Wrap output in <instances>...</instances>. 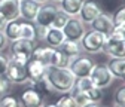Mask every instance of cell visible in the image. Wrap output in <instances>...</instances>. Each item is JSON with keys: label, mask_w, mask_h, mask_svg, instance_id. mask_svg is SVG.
<instances>
[{"label": "cell", "mask_w": 125, "mask_h": 107, "mask_svg": "<svg viewBox=\"0 0 125 107\" xmlns=\"http://www.w3.org/2000/svg\"><path fill=\"white\" fill-rule=\"evenodd\" d=\"M39 8L40 3H37L36 0H22L20 2V17H22L28 22H34Z\"/></svg>", "instance_id": "13"}, {"label": "cell", "mask_w": 125, "mask_h": 107, "mask_svg": "<svg viewBox=\"0 0 125 107\" xmlns=\"http://www.w3.org/2000/svg\"><path fill=\"white\" fill-rule=\"evenodd\" d=\"M115 104L125 106V85L119 86L115 92Z\"/></svg>", "instance_id": "30"}, {"label": "cell", "mask_w": 125, "mask_h": 107, "mask_svg": "<svg viewBox=\"0 0 125 107\" xmlns=\"http://www.w3.org/2000/svg\"><path fill=\"white\" fill-rule=\"evenodd\" d=\"M54 49L55 48H51V46H42V48H34L33 54H31L30 59H34V61H39L43 66L49 67L51 66V58H52V54H54Z\"/></svg>", "instance_id": "17"}, {"label": "cell", "mask_w": 125, "mask_h": 107, "mask_svg": "<svg viewBox=\"0 0 125 107\" xmlns=\"http://www.w3.org/2000/svg\"><path fill=\"white\" fill-rule=\"evenodd\" d=\"M100 107H101V106H100Z\"/></svg>", "instance_id": "43"}, {"label": "cell", "mask_w": 125, "mask_h": 107, "mask_svg": "<svg viewBox=\"0 0 125 107\" xmlns=\"http://www.w3.org/2000/svg\"><path fill=\"white\" fill-rule=\"evenodd\" d=\"M124 21H125V5L121 6L115 12V15H113V22H115V25L119 24V22H124Z\"/></svg>", "instance_id": "31"}, {"label": "cell", "mask_w": 125, "mask_h": 107, "mask_svg": "<svg viewBox=\"0 0 125 107\" xmlns=\"http://www.w3.org/2000/svg\"><path fill=\"white\" fill-rule=\"evenodd\" d=\"M85 95L88 98L89 103H100L103 100V92H101V89L100 88H95V86H92L89 88L88 91H85Z\"/></svg>", "instance_id": "26"}, {"label": "cell", "mask_w": 125, "mask_h": 107, "mask_svg": "<svg viewBox=\"0 0 125 107\" xmlns=\"http://www.w3.org/2000/svg\"><path fill=\"white\" fill-rule=\"evenodd\" d=\"M30 83H31V86H33L36 91H39L42 95H48V94H52L54 92L51 83L46 80V78H43L40 80H36V82H30Z\"/></svg>", "instance_id": "24"}, {"label": "cell", "mask_w": 125, "mask_h": 107, "mask_svg": "<svg viewBox=\"0 0 125 107\" xmlns=\"http://www.w3.org/2000/svg\"><path fill=\"white\" fill-rule=\"evenodd\" d=\"M18 2H22V0H18Z\"/></svg>", "instance_id": "42"}, {"label": "cell", "mask_w": 125, "mask_h": 107, "mask_svg": "<svg viewBox=\"0 0 125 107\" xmlns=\"http://www.w3.org/2000/svg\"><path fill=\"white\" fill-rule=\"evenodd\" d=\"M58 10L60 9H58V6L55 3H42L40 8H39V12H37V17H36L34 22L39 24V25L49 27Z\"/></svg>", "instance_id": "11"}, {"label": "cell", "mask_w": 125, "mask_h": 107, "mask_svg": "<svg viewBox=\"0 0 125 107\" xmlns=\"http://www.w3.org/2000/svg\"><path fill=\"white\" fill-rule=\"evenodd\" d=\"M64 40H66V36H64V33H62V30L54 28V27L48 28V33H46V37H45V42L48 43V46L60 48V45Z\"/></svg>", "instance_id": "18"}, {"label": "cell", "mask_w": 125, "mask_h": 107, "mask_svg": "<svg viewBox=\"0 0 125 107\" xmlns=\"http://www.w3.org/2000/svg\"><path fill=\"white\" fill-rule=\"evenodd\" d=\"M6 43H8V40H6V36L3 34V31H0V52H2V51L6 48Z\"/></svg>", "instance_id": "35"}, {"label": "cell", "mask_w": 125, "mask_h": 107, "mask_svg": "<svg viewBox=\"0 0 125 107\" xmlns=\"http://www.w3.org/2000/svg\"><path fill=\"white\" fill-rule=\"evenodd\" d=\"M83 2L85 0H61V2H58V9L64 12L66 15H69L70 18H74L79 15Z\"/></svg>", "instance_id": "16"}, {"label": "cell", "mask_w": 125, "mask_h": 107, "mask_svg": "<svg viewBox=\"0 0 125 107\" xmlns=\"http://www.w3.org/2000/svg\"><path fill=\"white\" fill-rule=\"evenodd\" d=\"M113 30H115V31H118V33H121V34L125 37V21H124V22H119V24H116Z\"/></svg>", "instance_id": "34"}, {"label": "cell", "mask_w": 125, "mask_h": 107, "mask_svg": "<svg viewBox=\"0 0 125 107\" xmlns=\"http://www.w3.org/2000/svg\"><path fill=\"white\" fill-rule=\"evenodd\" d=\"M43 95L36 91L33 86L25 88L20 95V106L21 107H43Z\"/></svg>", "instance_id": "9"}, {"label": "cell", "mask_w": 125, "mask_h": 107, "mask_svg": "<svg viewBox=\"0 0 125 107\" xmlns=\"http://www.w3.org/2000/svg\"><path fill=\"white\" fill-rule=\"evenodd\" d=\"M46 80H48L54 89V92L67 94L73 88L76 78L69 67H52L49 66L46 68Z\"/></svg>", "instance_id": "1"}, {"label": "cell", "mask_w": 125, "mask_h": 107, "mask_svg": "<svg viewBox=\"0 0 125 107\" xmlns=\"http://www.w3.org/2000/svg\"><path fill=\"white\" fill-rule=\"evenodd\" d=\"M10 58L12 59H17L20 63H25L30 59L31 54H33L34 48H36V43L34 40H27V39H18V40H13L10 42Z\"/></svg>", "instance_id": "4"}, {"label": "cell", "mask_w": 125, "mask_h": 107, "mask_svg": "<svg viewBox=\"0 0 125 107\" xmlns=\"http://www.w3.org/2000/svg\"><path fill=\"white\" fill-rule=\"evenodd\" d=\"M5 76L10 80V83L13 85H22L25 82H28V74H27V68H25V63H20L17 59L9 58V64L6 68Z\"/></svg>", "instance_id": "5"}, {"label": "cell", "mask_w": 125, "mask_h": 107, "mask_svg": "<svg viewBox=\"0 0 125 107\" xmlns=\"http://www.w3.org/2000/svg\"><path fill=\"white\" fill-rule=\"evenodd\" d=\"M94 61L88 57V55H77L76 58H73L69 64V68L72 70V73L74 74L76 79H82V78H88L92 67H94Z\"/></svg>", "instance_id": "6"}, {"label": "cell", "mask_w": 125, "mask_h": 107, "mask_svg": "<svg viewBox=\"0 0 125 107\" xmlns=\"http://www.w3.org/2000/svg\"><path fill=\"white\" fill-rule=\"evenodd\" d=\"M101 52H104L110 58H125V37L113 30L106 37V43Z\"/></svg>", "instance_id": "3"}, {"label": "cell", "mask_w": 125, "mask_h": 107, "mask_svg": "<svg viewBox=\"0 0 125 107\" xmlns=\"http://www.w3.org/2000/svg\"><path fill=\"white\" fill-rule=\"evenodd\" d=\"M20 27H21V22L18 19L8 21L3 28V34L6 36V40H9V42L18 40L20 39Z\"/></svg>", "instance_id": "21"}, {"label": "cell", "mask_w": 125, "mask_h": 107, "mask_svg": "<svg viewBox=\"0 0 125 107\" xmlns=\"http://www.w3.org/2000/svg\"><path fill=\"white\" fill-rule=\"evenodd\" d=\"M101 12L103 10H101L100 5L97 2H94V0H85L82 8H81V10H79L77 18H79L83 24H91Z\"/></svg>", "instance_id": "10"}, {"label": "cell", "mask_w": 125, "mask_h": 107, "mask_svg": "<svg viewBox=\"0 0 125 107\" xmlns=\"http://www.w3.org/2000/svg\"><path fill=\"white\" fill-rule=\"evenodd\" d=\"M0 12L6 21L20 18V2L18 0H0Z\"/></svg>", "instance_id": "14"}, {"label": "cell", "mask_w": 125, "mask_h": 107, "mask_svg": "<svg viewBox=\"0 0 125 107\" xmlns=\"http://www.w3.org/2000/svg\"><path fill=\"white\" fill-rule=\"evenodd\" d=\"M43 107H57V104H46V106L43 104Z\"/></svg>", "instance_id": "38"}, {"label": "cell", "mask_w": 125, "mask_h": 107, "mask_svg": "<svg viewBox=\"0 0 125 107\" xmlns=\"http://www.w3.org/2000/svg\"><path fill=\"white\" fill-rule=\"evenodd\" d=\"M20 39L36 40V25L33 22H21L20 27Z\"/></svg>", "instance_id": "23"}, {"label": "cell", "mask_w": 125, "mask_h": 107, "mask_svg": "<svg viewBox=\"0 0 125 107\" xmlns=\"http://www.w3.org/2000/svg\"><path fill=\"white\" fill-rule=\"evenodd\" d=\"M55 104H57V107H79V104L74 101V98H73L70 94L62 95Z\"/></svg>", "instance_id": "27"}, {"label": "cell", "mask_w": 125, "mask_h": 107, "mask_svg": "<svg viewBox=\"0 0 125 107\" xmlns=\"http://www.w3.org/2000/svg\"><path fill=\"white\" fill-rule=\"evenodd\" d=\"M8 64H9V57H6V55H3L0 52V76H3L6 73Z\"/></svg>", "instance_id": "33"}, {"label": "cell", "mask_w": 125, "mask_h": 107, "mask_svg": "<svg viewBox=\"0 0 125 107\" xmlns=\"http://www.w3.org/2000/svg\"><path fill=\"white\" fill-rule=\"evenodd\" d=\"M6 18L2 15V12H0V31H3V28H5V25H6Z\"/></svg>", "instance_id": "36"}, {"label": "cell", "mask_w": 125, "mask_h": 107, "mask_svg": "<svg viewBox=\"0 0 125 107\" xmlns=\"http://www.w3.org/2000/svg\"><path fill=\"white\" fill-rule=\"evenodd\" d=\"M58 49L62 51V52H64L70 59L76 58L77 55H81V52H82L79 42H73V40H67V39L60 45V48H58Z\"/></svg>", "instance_id": "20"}, {"label": "cell", "mask_w": 125, "mask_h": 107, "mask_svg": "<svg viewBox=\"0 0 125 107\" xmlns=\"http://www.w3.org/2000/svg\"><path fill=\"white\" fill-rule=\"evenodd\" d=\"M52 2H54V3H57V2H61V0H52Z\"/></svg>", "instance_id": "41"}, {"label": "cell", "mask_w": 125, "mask_h": 107, "mask_svg": "<svg viewBox=\"0 0 125 107\" xmlns=\"http://www.w3.org/2000/svg\"><path fill=\"white\" fill-rule=\"evenodd\" d=\"M122 80H125V67H124V76H122Z\"/></svg>", "instance_id": "40"}, {"label": "cell", "mask_w": 125, "mask_h": 107, "mask_svg": "<svg viewBox=\"0 0 125 107\" xmlns=\"http://www.w3.org/2000/svg\"><path fill=\"white\" fill-rule=\"evenodd\" d=\"M106 34L98 33L95 30H89V31H85V34L82 36V39L79 40L81 45V49L85 54L94 55V54H98L103 51V46L106 43Z\"/></svg>", "instance_id": "2"}, {"label": "cell", "mask_w": 125, "mask_h": 107, "mask_svg": "<svg viewBox=\"0 0 125 107\" xmlns=\"http://www.w3.org/2000/svg\"><path fill=\"white\" fill-rule=\"evenodd\" d=\"M10 88H12V83L10 80L6 78V76H0V95H6L10 92Z\"/></svg>", "instance_id": "29"}, {"label": "cell", "mask_w": 125, "mask_h": 107, "mask_svg": "<svg viewBox=\"0 0 125 107\" xmlns=\"http://www.w3.org/2000/svg\"><path fill=\"white\" fill-rule=\"evenodd\" d=\"M36 2H37V3H40V5H42V3H46V2H48V0H36Z\"/></svg>", "instance_id": "39"}, {"label": "cell", "mask_w": 125, "mask_h": 107, "mask_svg": "<svg viewBox=\"0 0 125 107\" xmlns=\"http://www.w3.org/2000/svg\"><path fill=\"white\" fill-rule=\"evenodd\" d=\"M107 70L116 79H122L124 76V67H125V58H110L106 64Z\"/></svg>", "instance_id": "19"}, {"label": "cell", "mask_w": 125, "mask_h": 107, "mask_svg": "<svg viewBox=\"0 0 125 107\" xmlns=\"http://www.w3.org/2000/svg\"><path fill=\"white\" fill-rule=\"evenodd\" d=\"M88 78L91 79L94 86L100 88V89H104L107 86H110V83L113 82V76L110 74V71L107 70V67L104 64H94V67H92Z\"/></svg>", "instance_id": "7"}, {"label": "cell", "mask_w": 125, "mask_h": 107, "mask_svg": "<svg viewBox=\"0 0 125 107\" xmlns=\"http://www.w3.org/2000/svg\"><path fill=\"white\" fill-rule=\"evenodd\" d=\"M81 107H100V106H98V103H86V104H83Z\"/></svg>", "instance_id": "37"}, {"label": "cell", "mask_w": 125, "mask_h": 107, "mask_svg": "<svg viewBox=\"0 0 125 107\" xmlns=\"http://www.w3.org/2000/svg\"><path fill=\"white\" fill-rule=\"evenodd\" d=\"M69 18H70L69 15H66L64 12H61V10H58L57 15H55V18H54V21L51 22L49 27H54V28H60V30H62V28H64V25L67 24Z\"/></svg>", "instance_id": "25"}, {"label": "cell", "mask_w": 125, "mask_h": 107, "mask_svg": "<svg viewBox=\"0 0 125 107\" xmlns=\"http://www.w3.org/2000/svg\"><path fill=\"white\" fill-rule=\"evenodd\" d=\"M85 24L77 18H69L67 24L64 25V28H62V33H64L66 39L67 40H73V42H79L82 39V36L85 34Z\"/></svg>", "instance_id": "8"}, {"label": "cell", "mask_w": 125, "mask_h": 107, "mask_svg": "<svg viewBox=\"0 0 125 107\" xmlns=\"http://www.w3.org/2000/svg\"><path fill=\"white\" fill-rule=\"evenodd\" d=\"M25 68H27V74H28V82H36L46 76V68L48 67L39 63V61L28 59L25 64Z\"/></svg>", "instance_id": "15"}, {"label": "cell", "mask_w": 125, "mask_h": 107, "mask_svg": "<svg viewBox=\"0 0 125 107\" xmlns=\"http://www.w3.org/2000/svg\"><path fill=\"white\" fill-rule=\"evenodd\" d=\"M0 107H21L20 101L15 98L13 95H2L0 98Z\"/></svg>", "instance_id": "28"}, {"label": "cell", "mask_w": 125, "mask_h": 107, "mask_svg": "<svg viewBox=\"0 0 125 107\" xmlns=\"http://www.w3.org/2000/svg\"><path fill=\"white\" fill-rule=\"evenodd\" d=\"M34 25H36V40H45L46 33H48V28H49V27L39 25V24H34Z\"/></svg>", "instance_id": "32"}, {"label": "cell", "mask_w": 125, "mask_h": 107, "mask_svg": "<svg viewBox=\"0 0 125 107\" xmlns=\"http://www.w3.org/2000/svg\"><path fill=\"white\" fill-rule=\"evenodd\" d=\"M70 61L72 59L62 51H60L58 48L54 49V54H52V58H51V66L52 67H69Z\"/></svg>", "instance_id": "22"}, {"label": "cell", "mask_w": 125, "mask_h": 107, "mask_svg": "<svg viewBox=\"0 0 125 107\" xmlns=\"http://www.w3.org/2000/svg\"><path fill=\"white\" fill-rule=\"evenodd\" d=\"M89 25H91V30H95V31L103 33L106 36H109L113 31V28H115L113 17H112V15H109V13H104V12H101Z\"/></svg>", "instance_id": "12"}]
</instances>
